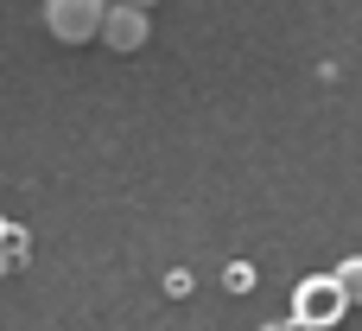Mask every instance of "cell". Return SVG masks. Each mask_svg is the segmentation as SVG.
Listing matches in <instances>:
<instances>
[{
  "label": "cell",
  "mask_w": 362,
  "mask_h": 331,
  "mask_svg": "<svg viewBox=\"0 0 362 331\" xmlns=\"http://www.w3.org/2000/svg\"><path fill=\"white\" fill-rule=\"evenodd\" d=\"M344 313H350V300H344L337 274H312V281H299V293H293V325L325 331V325H337Z\"/></svg>",
  "instance_id": "cell-1"
},
{
  "label": "cell",
  "mask_w": 362,
  "mask_h": 331,
  "mask_svg": "<svg viewBox=\"0 0 362 331\" xmlns=\"http://www.w3.org/2000/svg\"><path fill=\"white\" fill-rule=\"evenodd\" d=\"M102 13H108V0H45V26H51V38H64V45L102 38Z\"/></svg>",
  "instance_id": "cell-2"
},
{
  "label": "cell",
  "mask_w": 362,
  "mask_h": 331,
  "mask_svg": "<svg viewBox=\"0 0 362 331\" xmlns=\"http://www.w3.org/2000/svg\"><path fill=\"white\" fill-rule=\"evenodd\" d=\"M146 32H153V26H146L140 6H115V0H108V13H102V45H108V51H140Z\"/></svg>",
  "instance_id": "cell-3"
},
{
  "label": "cell",
  "mask_w": 362,
  "mask_h": 331,
  "mask_svg": "<svg viewBox=\"0 0 362 331\" xmlns=\"http://www.w3.org/2000/svg\"><path fill=\"white\" fill-rule=\"evenodd\" d=\"M337 287H344V300H350V306H362V255L337 262Z\"/></svg>",
  "instance_id": "cell-4"
},
{
  "label": "cell",
  "mask_w": 362,
  "mask_h": 331,
  "mask_svg": "<svg viewBox=\"0 0 362 331\" xmlns=\"http://www.w3.org/2000/svg\"><path fill=\"white\" fill-rule=\"evenodd\" d=\"M223 287H229V293H248V287H255V262H229V268H223Z\"/></svg>",
  "instance_id": "cell-5"
},
{
  "label": "cell",
  "mask_w": 362,
  "mask_h": 331,
  "mask_svg": "<svg viewBox=\"0 0 362 331\" xmlns=\"http://www.w3.org/2000/svg\"><path fill=\"white\" fill-rule=\"evenodd\" d=\"M165 293H172V300H185V293H191V274H185V268H172V274H165Z\"/></svg>",
  "instance_id": "cell-6"
},
{
  "label": "cell",
  "mask_w": 362,
  "mask_h": 331,
  "mask_svg": "<svg viewBox=\"0 0 362 331\" xmlns=\"http://www.w3.org/2000/svg\"><path fill=\"white\" fill-rule=\"evenodd\" d=\"M115 6H140V13H153V6H159V0H115Z\"/></svg>",
  "instance_id": "cell-7"
},
{
  "label": "cell",
  "mask_w": 362,
  "mask_h": 331,
  "mask_svg": "<svg viewBox=\"0 0 362 331\" xmlns=\"http://www.w3.org/2000/svg\"><path fill=\"white\" fill-rule=\"evenodd\" d=\"M261 331H299V325H293V319H274V325H261Z\"/></svg>",
  "instance_id": "cell-8"
},
{
  "label": "cell",
  "mask_w": 362,
  "mask_h": 331,
  "mask_svg": "<svg viewBox=\"0 0 362 331\" xmlns=\"http://www.w3.org/2000/svg\"><path fill=\"white\" fill-rule=\"evenodd\" d=\"M0 230H6V217H0Z\"/></svg>",
  "instance_id": "cell-9"
},
{
  "label": "cell",
  "mask_w": 362,
  "mask_h": 331,
  "mask_svg": "<svg viewBox=\"0 0 362 331\" xmlns=\"http://www.w3.org/2000/svg\"><path fill=\"white\" fill-rule=\"evenodd\" d=\"M299 331H305V325H299Z\"/></svg>",
  "instance_id": "cell-10"
}]
</instances>
